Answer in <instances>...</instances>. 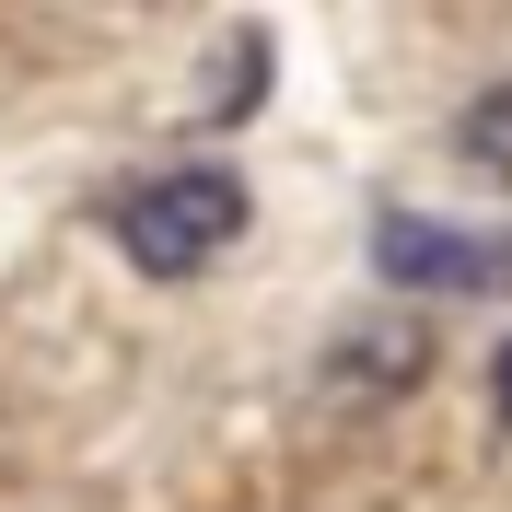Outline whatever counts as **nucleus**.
Wrapping results in <instances>:
<instances>
[{
  "instance_id": "5",
  "label": "nucleus",
  "mask_w": 512,
  "mask_h": 512,
  "mask_svg": "<svg viewBox=\"0 0 512 512\" xmlns=\"http://www.w3.org/2000/svg\"><path fill=\"white\" fill-rule=\"evenodd\" d=\"M489 396H501V419H512V350H501V361H489Z\"/></svg>"
},
{
  "instance_id": "3",
  "label": "nucleus",
  "mask_w": 512,
  "mask_h": 512,
  "mask_svg": "<svg viewBox=\"0 0 512 512\" xmlns=\"http://www.w3.org/2000/svg\"><path fill=\"white\" fill-rule=\"evenodd\" d=\"M454 152H466V163H489V175L512 187V82H489V94L454 117Z\"/></svg>"
},
{
  "instance_id": "1",
  "label": "nucleus",
  "mask_w": 512,
  "mask_h": 512,
  "mask_svg": "<svg viewBox=\"0 0 512 512\" xmlns=\"http://www.w3.org/2000/svg\"><path fill=\"white\" fill-rule=\"evenodd\" d=\"M245 175H222V163H175V175H140V187H117V256L140 268V280H198L222 245H245Z\"/></svg>"
},
{
  "instance_id": "4",
  "label": "nucleus",
  "mask_w": 512,
  "mask_h": 512,
  "mask_svg": "<svg viewBox=\"0 0 512 512\" xmlns=\"http://www.w3.org/2000/svg\"><path fill=\"white\" fill-rule=\"evenodd\" d=\"M256 82H268V35H233V59H222V94H210V117H245Z\"/></svg>"
},
{
  "instance_id": "2",
  "label": "nucleus",
  "mask_w": 512,
  "mask_h": 512,
  "mask_svg": "<svg viewBox=\"0 0 512 512\" xmlns=\"http://www.w3.org/2000/svg\"><path fill=\"white\" fill-rule=\"evenodd\" d=\"M373 268L408 291H512V233H454V222H419V210H384Z\"/></svg>"
}]
</instances>
